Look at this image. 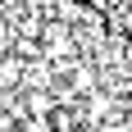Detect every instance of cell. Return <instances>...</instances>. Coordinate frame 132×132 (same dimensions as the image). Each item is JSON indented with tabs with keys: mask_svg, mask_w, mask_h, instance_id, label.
Masks as SVG:
<instances>
[{
	"mask_svg": "<svg viewBox=\"0 0 132 132\" xmlns=\"http://www.w3.org/2000/svg\"><path fill=\"white\" fill-rule=\"evenodd\" d=\"M41 41H46L50 50H64V41H68V27H64V23H46V27H41Z\"/></svg>",
	"mask_w": 132,
	"mask_h": 132,
	"instance_id": "7a4b0ae2",
	"label": "cell"
},
{
	"mask_svg": "<svg viewBox=\"0 0 132 132\" xmlns=\"http://www.w3.org/2000/svg\"><path fill=\"white\" fill-rule=\"evenodd\" d=\"M18 132H50V123H46V119H23Z\"/></svg>",
	"mask_w": 132,
	"mask_h": 132,
	"instance_id": "3957f363",
	"label": "cell"
},
{
	"mask_svg": "<svg viewBox=\"0 0 132 132\" xmlns=\"http://www.w3.org/2000/svg\"><path fill=\"white\" fill-rule=\"evenodd\" d=\"M123 132H132V114H128V119H123Z\"/></svg>",
	"mask_w": 132,
	"mask_h": 132,
	"instance_id": "277c9868",
	"label": "cell"
},
{
	"mask_svg": "<svg viewBox=\"0 0 132 132\" xmlns=\"http://www.w3.org/2000/svg\"><path fill=\"white\" fill-rule=\"evenodd\" d=\"M23 78H27L23 59H18L14 50H5V55H0V87H5V91H14V87H23Z\"/></svg>",
	"mask_w": 132,
	"mask_h": 132,
	"instance_id": "6da1fadb",
	"label": "cell"
},
{
	"mask_svg": "<svg viewBox=\"0 0 132 132\" xmlns=\"http://www.w3.org/2000/svg\"><path fill=\"white\" fill-rule=\"evenodd\" d=\"M128 114H132V87H128Z\"/></svg>",
	"mask_w": 132,
	"mask_h": 132,
	"instance_id": "5b68a950",
	"label": "cell"
}]
</instances>
